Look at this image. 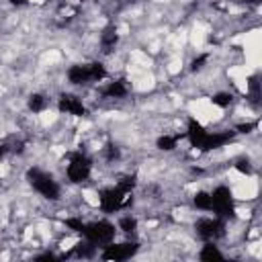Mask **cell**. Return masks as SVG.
<instances>
[{
	"label": "cell",
	"instance_id": "1",
	"mask_svg": "<svg viewBox=\"0 0 262 262\" xmlns=\"http://www.w3.org/2000/svg\"><path fill=\"white\" fill-rule=\"evenodd\" d=\"M27 180H29V184H31L41 196L51 199V201L59 199V192H61V190H59V184L53 180L51 174L43 172L41 168H31V170L27 172Z\"/></svg>",
	"mask_w": 262,
	"mask_h": 262
},
{
	"label": "cell",
	"instance_id": "2",
	"mask_svg": "<svg viewBox=\"0 0 262 262\" xmlns=\"http://www.w3.org/2000/svg\"><path fill=\"white\" fill-rule=\"evenodd\" d=\"M106 76V70L102 63L92 61V63H76L68 70V80L72 84H88V82H98Z\"/></svg>",
	"mask_w": 262,
	"mask_h": 262
},
{
	"label": "cell",
	"instance_id": "3",
	"mask_svg": "<svg viewBox=\"0 0 262 262\" xmlns=\"http://www.w3.org/2000/svg\"><path fill=\"white\" fill-rule=\"evenodd\" d=\"M115 225L111 221H92V223H84V229H82V235L94 244V246H100V244H111L113 237H115Z\"/></svg>",
	"mask_w": 262,
	"mask_h": 262
},
{
	"label": "cell",
	"instance_id": "4",
	"mask_svg": "<svg viewBox=\"0 0 262 262\" xmlns=\"http://www.w3.org/2000/svg\"><path fill=\"white\" fill-rule=\"evenodd\" d=\"M211 211H215V215L219 219H231L235 213L233 207V194L227 186H217L211 192Z\"/></svg>",
	"mask_w": 262,
	"mask_h": 262
},
{
	"label": "cell",
	"instance_id": "5",
	"mask_svg": "<svg viewBox=\"0 0 262 262\" xmlns=\"http://www.w3.org/2000/svg\"><path fill=\"white\" fill-rule=\"evenodd\" d=\"M90 172H92V164H90V158H86L84 154H74L70 158V164L66 168V174L70 178V182L74 184H80V182H86L90 178Z\"/></svg>",
	"mask_w": 262,
	"mask_h": 262
},
{
	"label": "cell",
	"instance_id": "6",
	"mask_svg": "<svg viewBox=\"0 0 262 262\" xmlns=\"http://www.w3.org/2000/svg\"><path fill=\"white\" fill-rule=\"evenodd\" d=\"M125 196L127 192L121 190L119 186H111V188H104L98 196V203H100V209L104 213H115L119 211L123 205H125Z\"/></svg>",
	"mask_w": 262,
	"mask_h": 262
},
{
	"label": "cell",
	"instance_id": "7",
	"mask_svg": "<svg viewBox=\"0 0 262 262\" xmlns=\"http://www.w3.org/2000/svg\"><path fill=\"white\" fill-rule=\"evenodd\" d=\"M137 242H123V244H106L102 258L104 260H127L137 252Z\"/></svg>",
	"mask_w": 262,
	"mask_h": 262
},
{
	"label": "cell",
	"instance_id": "8",
	"mask_svg": "<svg viewBox=\"0 0 262 262\" xmlns=\"http://www.w3.org/2000/svg\"><path fill=\"white\" fill-rule=\"evenodd\" d=\"M194 227H196V233L207 242L217 239L219 235H223V219H219V217H215V219H211V217L199 219Z\"/></svg>",
	"mask_w": 262,
	"mask_h": 262
},
{
	"label": "cell",
	"instance_id": "9",
	"mask_svg": "<svg viewBox=\"0 0 262 262\" xmlns=\"http://www.w3.org/2000/svg\"><path fill=\"white\" fill-rule=\"evenodd\" d=\"M57 108H59L61 113L74 115V117H84V115H86L84 102H82L78 96H74V94H61V98H59V102H57Z\"/></svg>",
	"mask_w": 262,
	"mask_h": 262
},
{
	"label": "cell",
	"instance_id": "10",
	"mask_svg": "<svg viewBox=\"0 0 262 262\" xmlns=\"http://www.w3.org/2000/svg\"><path fill=\"white\" fill-rule=\"evenodd\" d=\"M207 133H209V131H205V127H203L196 119H188L186 137H188V141H190V145H192V147H199V149H201V145H203V141H205Z\"/></svg>",
	"mask_w": 262,
	"mask_h": 262
},
{
	"label": "cell",
	"instance_id": "11",
	"mask_svg": "<svg viewBox=\"0 0 262 262\" xmlns=\"http://www.w3.org/2000/svg\"><path fill=\"white\" fill-rule=\"evenodd\" d=\"M231 137H233V133H207V137H205L201 149H203V151L217 149V147L225 145L227 141H231Z\"/></svg>",
	"mask_w": 262,
	"mask_h": 262
},
{
	"label": "cell",
	"instance_id": "12",
	"mask_svg": "<svg viewBox=\"0 0 262 262\" xmlns=\"http://www.w3.org/2000/svg\"><path fill=\"white\" fill-rule=\"evenodd\" d=\"M117 41H119V33H117V27H115V25L106 27V29L102 31V35H100V43H102L104 51H111V49L117 45Z\"/></svg>",
	"mask_w": 262,
	"mask_h": 262
},
{
	"label": "cell",
	"instance_id": "13",
	"mask_svg": "<svg viewBox=\"0 0 262 262\" xmlns=\"http://www.w3.org/2000/svg\"><path fill=\"white\" fill-rule=\"evenodd\" d=\"M102 94H104V96H108V98H123V96L127 94V86H125V82H123V80L108 82V86L102 90Z\"/></svg>",
	"mask_w": 262,
	"mask_h": 262
},
{
	"label": "cell",
	"instance_id": "14",
	"mask_svg": "<svg viewBox=\"0 0 262 262\" xmlns=\"http://www.w3.org/2000/svg\"><path fill=\"white\" fill-rule=\"evenodd\" d=\"M192 203H194V207L201 209V211H211V192H205V190L196 192V194L192 196Z\"/></svg>",
	"mask_w": 262,
	"mask_h": 262
},
{
	"label": "cell",
	"instance_id": "15",
	"mask_svg": "<svg viewBox=\"0 0 262 262\" xmlns=\"http://www.w3.org/2000/svg\"><path fill=\"white\" fill-rule=\"evenodd\" d=\"M199 258H201V260H221V258H223V254L217 250V246H213V244L209 242V244H205V246H203V250H201Z\"/></svg>",
	"mask_w": 262,
	"mask_h": 262
},
{
	"label": "cell",
	"instance_id": "16",
	"mask_svg": "<svg viewBox=\"0 0 262 262\" xmlns=\"http://www.w3.org/2000/svg\"><path fill=\"white\" fill-rule=\"evenodd\" d=\"M45 106H47V98H45L43 94H37V92H35V94L29 96V108H31L33 113H41Z\"/></svg>",
	"mask_w": 262,
	"mask_h": 262
},
{
	"label": "cell",
	"instance_id": "17",
	"mask_svg": "<svg viewBox=\"0 0 262 262\" xmlns=\"http://www.w3.org/2000/svg\"><path fill=\"white\" fill-rule=\"evenodd\" d=\"M119 229L121 231H125V233H135L137 231V219L135 217H131V215H127V217H121L119 219Z\"/></svg>",
	"mask_w": 262,
	"mask_h": 262
},
{
	"label": "cell",
	"instance_id": "18",
	"mask_svg": "<svg viewBox=\"0 0 262 262\" xmlns=\"http://www.w3.org/2000/svg\"><path fill=\"white\" fill-rule=\"evenodd\" d=\"M211 100H213V104H215V106L225 108V106H229V104H231L233 94H231V92H217V94H215Z\"/></svg>",
	"mask_w": 262,
	"mask_h": 262
},
{
	"label": "cell",
	"instance_id": "19",
	"mask_svg": "<svg viewBox=\"0 0 262 262\" xmlns=\"http://www.w3.org/2000/svg\"><path fill=\"white\" fill-rule=\"evenodd\" d=\"M156 145H158V149L172 151V149L176 147V137H172V135H162V137H158Z\"/></svg>",
	"mask_w": 262,
	"mask_h": 262
},
{
	"label": "cell",
	"instance_id": "20",
	"mask_svg": "<svg viewBox=\"0 0 262 262\" xmlns=\"http://www.w3.org/2000/svg\"><path fill=\"white\" fill-rule=\"evenodd\" d=\"M135 184H137V178H135L133 174H127V176H123V178L117 182V186H119L121 190H125L127 194H129V192L135 188Z\"/></svg>",
	"mask_w": 262,
	"mask_h": 262
},
{
	"label": "cell",
	"instance_id": "21",
	"mask_svg": "<svg viewBox=\"0 0 262 262\" xmlns=\"http://www.w3.org/2000/svg\"><path fill=\"white\" fill-rule=\"evenodd\" d=\"M248 90H250V96L252 100L256 102L260 98V82H258V76H252L250 82H248Z\"/></svg>",
	"mask_w": 262,
	"mask_h": 262
},
{
	"label": "cell",
	"instance_id": "22",
	"mask_svg": "<svg viewBox=\"0 0 262 262\" xmlns=\"http://www.w3.org/2000/svg\"><path fill=\"white\" fill-rule=\"evenodd\" d=\"M209 61V55L207 53H203V55H199V57H194L192 59V63H190V70L192 72H201L203 68H205V63Z\"/></svg>",
	"mask_w": 262,
	"mask_h": 262
},
{
	"label": "cell",
	"instance_id": "23",
	"mask_svg": "<svg viewBox=\"0 0 262 262\" xmlns=\"http://www.w3.org/2000/svg\"><path fill=\"white\" fill-rule=\"evenodd\" d=\"M66 225H68L72 231H78V233H82V229H84V221L78 219V217H68V219H66Z\"/></svg>",
	"mask_w": 262,
	"mask_h": 262
},
{
	"label": "cell",
	"instance_id": "24",
	"mask_svg": "<svg viewBox=\"0 0 262 262\" xmlns=\"http://www.w3.org/2000/svg\"><path fill=\"white\" fill-rule=\"evenodd\" d=\"M235 170L242 172V174H250V172H252V166H250L248 160H237V162H235Z\"/></svg>",
	"mask_w": 262,
	"mask_h": 262
},
{
	"label": "cell",
	"instance_id": "25",
	"mask_svg": "<svg viewBox=\"0 0 262 262\" xmlns=\"http://www.w3.org/2000/svg\"><path fill=\"white\" fill-rule=\"evenodd\" d=\"M117 158H119V147L108 143L106 145V160H117Z\"/></svg>",
	"mask_w": 262,
	"mask_h": 262
},
{
	"label": "cell",
	"instance_id": "26",
	"mask_svg": "<svg viewBox=\"0 0 262 262\" xmlns=\"http://www.w3.org/2000/svg\"><path fill=\"white\" fill-rule=\"evenodd\" d=\"M235 129H237V133H250V131L256 129V123H242V125H237Z\"/></svg>",
	"mask_w": 262,
	"mask_h": 262
},
{
	"label": "cell",
	"instance_id": "27",
	"mask_svg": "<svg viewBox=\"0 0 262 262\" xmlns=\"http://www.w3.org/2000/svg\"><path fill=\"white\" fill-rule=\"evenodd\" d=\"M4 156H6V147H4V145H0V160H2Z\"/></svg>",
	"mask_w": 262,
	"mask_h": 262
},
{
	"label": "cell",
	"instance_id": "28",
	"mask_svg": "<svg viewBox=\"0 0 262 262\" xmlns=\"http://www.w3.org/2000/svg\"><path fill=\"white\" fill-rule=\"evenodd\" d=\"M14 6H20V4H25V0H10Z\"/></svg>",
	"mask_w": 262,
	"mask_h": 262
}]
</instances>
